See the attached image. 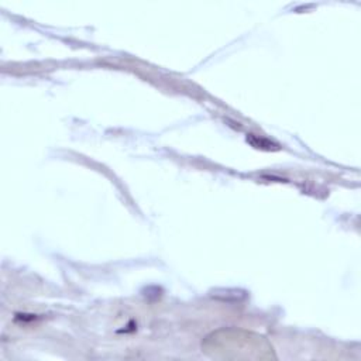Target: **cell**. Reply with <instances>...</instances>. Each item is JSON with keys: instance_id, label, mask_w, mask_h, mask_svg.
Here are the masks:
<instances>
[{"instance_id": "1", "label": "cell", "mask_w": 361, "mask_h": 361, "mask_svg": "<svg viewBox=\"0 0 361 361\" xmlns=\"http://www.w3.org/2000/svg\"><path fill=\"white\" fill-rule=\"evenodd\" d=\"M203 351L221 360H274V348L264 336L237 330L223 329L207 336L202 343Z\"/></svg>"}]
</instances>
